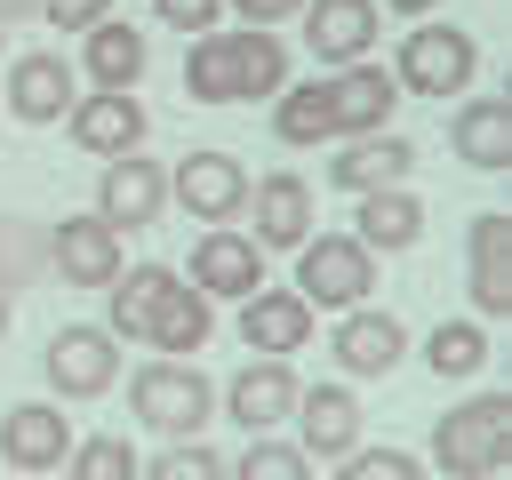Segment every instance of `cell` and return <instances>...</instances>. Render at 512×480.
<instances>
[{"label":"cell","instance_id":"cell-12","mask_svg":"<svg viewBox=\"0 0 512 480\" xmlns=\"http://www.w3.org/2000/svg\"><path fill=\"white\" fill-rule=\"evenodd\" d=\"M8 112L24 120V128H48V120H64L72 112V96H80V72L56 56V48H24L16 64H8Z\"/></svg>","mask_w":512,"mask_h":480},{"label":"cell","instance_id":"cell-19","mask_svg":"<svg viewBox=\"0 0 512 480\" xmlns=\"http://www.w3.org/2000/svg\"><path fill=\"white\" fill-rule=\"evenodd\" d=\"M240 344L264 352V360L304 352V344H312V304H304L296 288H256V296H240Z\"/></svg>","mask_w":512,"mask_h":480},{"label":"cell","instance_id":"cell-33","mask_svg":"<svg viewBox=\"0 0 512 480\" xmlns=\"http://www.w3.org/2000/svg\"><path fill=\"white\" fill-rule=\"evenodd\" d=\"M136 480H232V472H224V456L192 432V440H168L152 464H136Z\"/></svg>","mask_w":512,"mask_h":480},{"label":"cell","instance_id":"cell-34","mask_svg":"<svg viewBox=\"0 0 512 480\" xmlns=\"http://www.w3.org/2000/svg\"><path fill=\"white\" fill-rule=\"evenodd\" d=\"M336 480H424V464L408 456V448H344V464H336Z\"/></svg>","mask_w":512,"mask_h":480},{"label":"cell","instance_id":"cell-24","mask_svg":"<svg viewBox=\"0 0 512 480\" xmlns=\"http://www.w3.org/2000/svg\"><path fill=\"white\" fill-rule=\"evenodd\" d=\"M208 336H216V304H208L192 280H176V288L160 296V312L144 320V336H136V344H152V352H168V360H192Z\"/></svg>","mask_w":512,"mask_h":480},{"label":"cell","instance_id":"cell-38","mask_svg":"<svg viewBox=\"0 0 512 480\" xmlns=\"http://www.w3.org/2000/svg\"><path fill=\"white\" fill-rule=\"evenodd\" d=\"M384 8H392V16H432L440 0H384Z\"/></svg>","mask_w":512,"mask_h":480},{"label":"cell","instance_id":"cell-10","mask_svg":"<svg viewBox=\"0 0 512 480\" xmlns=\"http://www.w3.org/2000/svg\"><path fill=\"white\" fill-rule=\"evenodd\" d=\"M72 424H64V400H16L0 416V464L8 472H64L72 456Z\"/></svg>","mask_w":512,"mask_h":480},{"label":"cell","instance_id":"cell-4","mask_svg":"<svg viewBox=\"0 0 512 480\" xmlns=\"http://www.w3.org/2000/svg\"><path fill=\"white\" fill-rule=\"evenodd\" d=\"M376 288V256L352 240V232H304L296 240V296L312 312H344V304H368Z\"/></svg>","mask_w":512,"mask_h":480},{"label":"cell","instance_id":"cell-30","mask_svg":"<svg viewBox=\"0 0 512 480\" xmlns=\"http://www.w3.org/2000/svg\"><path fill=\"white\" fill-rule=\"evenodd\" d=\"M136 448L120 440V432H88V440H72V456H64V472L72 480H136Z\"/></svg>","mask_w":512,"mask_h":480},{"label":"cell","instance_id":"cell-6","mask_svg":"<svg viewBox=\"0 0 512 480\" xmlns=\"http://www.w3.org/2000/svg\"><path fill=\"white\" fill-rule=\"evenodd\" d=\"M40 376H48V392H56V400H96V392H112V376H120V336H112V328L72 320V328H56V336H48Z\"/></svg>","mask_w":512,"mask_h":480},{"label":"cell","instance_id":"cell-35","mask_svg":"<svg viewBox=\"0 0 512 480\" xmlns=\"http://www.w3.org/2000/svg\"><path fill=\"white\" fill-rule=\"evenodd\" d=\"M152 16H160L168 32H216L224 0H152Z\"/></svg>","mask_w":512,"mask_h":480},{"label":"cell","instance_id":"cell-14","mask_svg":"<svg viewBox=\"0 0 512 480\" xmlns=\"http://www.w3.org/2000/svg\"><path fill=\"white\" fill-rule=\"evenodd\" d=\"M48 272L72 280V288H112V272H120V232H112L96 208L48 224Z\"/></svg>","mask_w":512,"mask_h":480},{"label":"cell","instance_id":"cell-39","mask_svg":"<svg viewBox=\"0 0 512 480\" xmlns=\"http://www.w3.org/2000/svg\"><path fill=\"white\" fill-rule=\"evenodd\" d=\"M8 16H40V0H0V24H8Z\"/></svg>","mask_w":512,"mask_h":480},{"label":"cell","instance_id":"cell-40","mask_svg":"<svg viewBox=\"0 0 512 480\" xmlns=\"http://www.w3.org/2000/svg\"><path fill=\"white\" fill-rule=\"evenodd\" d=\"M0 336H8V288H0Z\"/></svg>","mask_w":512,"mask_h":480},{"label":"cell","instance_id":"cell-37","mask_svg":"<svg viewBox=\"0 0 512 480\" xmlns=\"http://www.w3.org/2000/svg\"><path fill=\"white\" fill-rule=\"evenodd\" d=\"M232 16H248V24H280V16H296L304 0H224Z\"/></svg>","mask_w":512,"mask_h":480},{"label":"cell","instance_id":"cell-11","mask_svg":"<svg viewBox=\"0 0 512 480\" xmlns=\"http://www.w3.org/2000/svg\"><path fill=\"white\" fill-rule=\"evenodd\" d=\"M64 128H72V144H80V152H96V160H112V152H136V144L152 136V120H144L136 88H88V96H72Z\"/></svg>","mask_w":512,"mask_h":480},{"label":"cell","instance_id":"cell-26","mask_svg":"<svg viewBox=\"0 0 512 480\" xmlns=\"http://www.w3.org/2000/svg\"><path fill=\"white\" fill-rule=\"evenodd\" d=\"M80 80H96V88H136V80H144V32L120 24V16L88 24V32H80Z\"/></svg>","mask_w":512,"mask_h":480},{"label":"cell","instance_id":"cell-15","mask_svg":"<svg viewBox=\"0 0 512 480\" xmlns=\"http://www.w3.org/2000/svg\"><path fill=\"white\" fill-rule=\"evenodd\" d=\"M464 288H472V312H512V216L504 208H480L472 232H464Z\"/></svg>","mask_w":512,"mask_h":480},{"label":"cell","instance_id":"cell-22","mask_svg":"<svg viewBox=\"0 0 512 480\" xmlns=\"http://www.w3.org/2000/svg\"><path fill=\"white\" fill-rule=\"evenodd\" d=\"M304 16V40H312V56L320 64H352V56H368L376 48V0H304L296 8Z\"/></svg>","mask_w":512,"mask_h":480},{"label":"cell","instance_id":"cell-36","mask_svg":"<svg viewBox=\"0 0 512 480\" xmlns=\"http://www.w3.org/2000/svg\"><path fill=\"white\" fill-rule=\"evenodd\" d=\"M40 16H48L56 32H88V24L112 16V0H40Z\"/></svg>","mask_w":512,"mask_h":480},{"label":"cell","instance_id":"cell-8","mask_svg":"<svg viewBox=\"0 0 512 480\" xmlns=\"http://www.w3.org/2000/svg\"><path fill=\"white\" fill-rule=\"evenodd\" d=\"M160 208H168V168H160L144 144H136V152H112L104 176H96V216H104L112 232H144Z\"/></svg>","mask_w":512,"mask_h":480},{"label":"cell","instance_id":"cell-28","mask_svg":"<svg viewBox=\"0 0 512 480\" xmlns=\"http://www.w3.org/2000/svg\"><path fill=\"white\" fill-rule=\"evenodd\" d=\"M272 136H280V144H336L328 80H280V96H272Z\"/></svg>","mask_w":512,"mask_h":480},{"label":"cell","instance_id":"cell-17","mask_svg":"<svg viewBox=\"0 0 512 480\" xmlns=\"http://www.w3.org/2000/svg\"><path fill=\"white\" fill-rule=\"evenodd\" d=\"M328 352H336V368H344V376H392V368L408 360V328H400L392 312L344 304V320H336Z\"/></svg>","mask_w":512,"mask_h":480},{"label":"cell","instance_id":"cell-21","mask_svg":"<svg viewBox=\"0 0 512 480\" xmlns=\"http://www.w3.org/2000/svg\"><path fill=\"white\" fill-rule=\"evenodd\" d=\"M216 400L232 408V424H240V432H272V424H288V408H296V368L256 352V360H248Z\"/></svg>","mask_w":512,"mask_h":480},{"label":"cell","instance_id":"cell-16","mask_svg":"<svg viewBox=\"0 0 512 480\" xmlns=\"http://www.w3.org/2000/svg\"><path fill=\"white\" fill-rule=\"evenodd\" d=\"M392 104H400V80H392V64H368V56H352V64L328 80L336 136H376V128H392Z\"/></svg>","mask_w":512,"mask_h":480},{"label":"cell","instance_id":"cell-18","mask_svg":"<svg viewBox=\"0 0 512 480\" xmlns=\"http://www.w3.org/2000/svg\"><path fill=\"white\" fill-rule=\"evenodd\" d=\"M296 448L312 456V464H328V456H344L352 440H360V400H352V384H296Z\"/></svg>","mask_w":512,"mask_h":480},{"label":"cell","instance_id":"cell-9","mask_svg":"<svg viewBox=\"0 0 512 480\" xmlns=\"http://www.w3.org/2000/svg\"><path fill=\"white\" fill-rule=\"evenodd\" d=\"M184 280L216 304H240V296H256L264 288V248L248 240V232H232V224H208L200 240H192V256H184Z\"/></svg>","mask_w":512,"mask_h":480},{"label":"cell","instance_id":"cell-2","mask_svg":"<svg viewBox=\"0 0 512 480\" xmlns=\"http://www.w3.org/2000/svg\"><path fill=\"white\" fill-rule=\"evenodd\" d=\"M432 464L448 480H496L512 464V400L504 392H472L432 424Z\"/></svg>","mask_w":512,"mask_h":480},{"label":"cell","instance_id":"cell-13","mask_svg":"<svg viewBox=\"0 0 512 480\" xmlns=\"http://www.w3.org/2000/svg\"><path fill=\"white\" fill-rule=\"evenodd\" d=\"M248 240L272 256V248H296L304 232H312V184L296 176V168H272V176H256L248 184Z\"/></svg>","mask_w":512,"mask_h":480},{"label":"cell","instance_id":"cell-29","mask_svg":"<svg viewBox=\"0 0 512 480\" xmlns=\"http://www.w3.org/2000/svg\"><path fill=\"white\" fill-rule=\"evenodd\" d=\"M424 368L448 376V384L480 376V368H488V328H480V320H440V328L424 336Z\"/></svg>","mask_w":512,"mask_h":480},{"label":"cell","instance_id":"cell-3","mask_svg":"<svg viewBox=\"0 0 512 480\" xmlns=\"http://www.w3.org/2000/svg\"><path fill=\"white\" fill-rule=\"evenodd\" d=\"M128 408H136V424H152V432H168V440H192L208 416H216V384L192 368V360H144L136 376H128Z\"/></svg>","mask_w":512,"mask_h":480},{"label":"cell","instance_id":"cell-31","mask_svg":"<svg viewBox=\"0 0 512 480\" xmlns=\"http://www.w3.org/2000/svg\"><path fill=\"white\" fill-rule=\"evenodd\" d=\"M48 272V224H8L0 216V288H24Z\"/></svg>","mask_w":512,"mask_h":480},{"label":"cell","instance_id":"cell-25","mask_svg":"<svg viewBox=\"0 0 512 480\" xmlns=\"http://www.w3.org/2000/svg\"><path fill=\"white\" fill-rule=\"evenodd\" d=\"M448 144H456V160H464V168H480V176L512 168V104H504V96H472V104L456 112Z\"/></svg>","mask_w":512,"mask_h":480},{"label":"cell","instance_id":"cell-7","mask_svg":"<svg viewBox=\"0 0 512 480\" xmlns=\"http://www.w3.org/2000/svg\"><path fill=\"white\" fill-rule=\"evenodd\" d=\"M168 200H184V216H200V224H232L248 208V168L232 152L200 144V152H184L168 168Z\"/></svg>","mask_w":512,"mask_h":480},{"label":"cell","instance_id":"cell-1","mask_svg":"<svg viewBox=\"0 0 512 480\" xmlns=\"http://www.w3.org/2000/svg\"><path fill=\"white\" fill-rule=\"evenodd\" d=\"M288 80V48L272 24H240V32H192L184 56V96L192 104H256L280 96Z\"/></svg>","mask_w":512,"mask_h":480},{"label":"cell","instance_id":"cell-41","mask_svg":"<svg viewBox=\"0 0 512 480\" xmlns=\"http://www.w3.org/2000/svg\"><path fill=\"white\" fill-rule=\"evenodd\" d=\"M0 48H8V24H0Z\"/></svg>","mask_w":512,"mask_h":480},{"label":"cell","instance_id":"cell-23","mask_svg":"<svg viewBox=\"0 0 512 480\" xmlns=\"http://www.w3.org/2000/svg\"><path fill=\"white\" fill-rule=\"evenodd\" d=\"M408 168H416V144H400V136H344L336 152H328V184L336 192H376V184H408Z\"/></svg>","mask_w":512,"mask_h":480},{"label":"cell","instance_id":"cell-32","mask_svg":"<svg viewBox=\"0 0 512 480\" xmlns=\"http://www.w3.org/2000/svg\"><path fill=\"white\" fill-rule=\"evenodd\" d=\"M232 480H312V456L296 440H272V432H248V456L232 464Z\"/></svg>","mask_w":512,"mask_h":480},{"label":"cell","instance_id":"cell-5","mask_svg":"<svg viewBox=\"0 0 512 480\" xmlns=\"http://www.w3.org/2000/svg\"><path fill=\"white\" fill-rule=\"evenodd\" d=\"M472 72H480V48H472L464 24H416L392 56V80L416 88V96H464Z\"/></svg>","mask_w":512,"mask_h":480},{"label":"cell","instance_id":"cell-27","mask_svg":"<svg viewBox=\"0 0 512 480\" xmlns=\"http://www.w3.org/2000/svg\"><path fill=\"white\" fill-rule=\"evenodd\" d=\"M176 280H184L176 264H120V272H112V304H104V328H112V336H144V320L160 312V296H168Z\"/></svg>","mask_w":512,"mask_h":480},{"label":"cell","instance_id":"cell-20","mask_svg":"<svg viewBox=\"0 0 512 480\" xmlns=\"http://www.w3.org/2000/svg\"><path fill=\"white\" fill-rule=\"evenodd\" d=\"M352 200H360L352 208V240L368 256H400V248L424 240V200L408 184H376V192H352Z\"/></svg>","mask_w":512,"mask_h":480}]
</instances>
